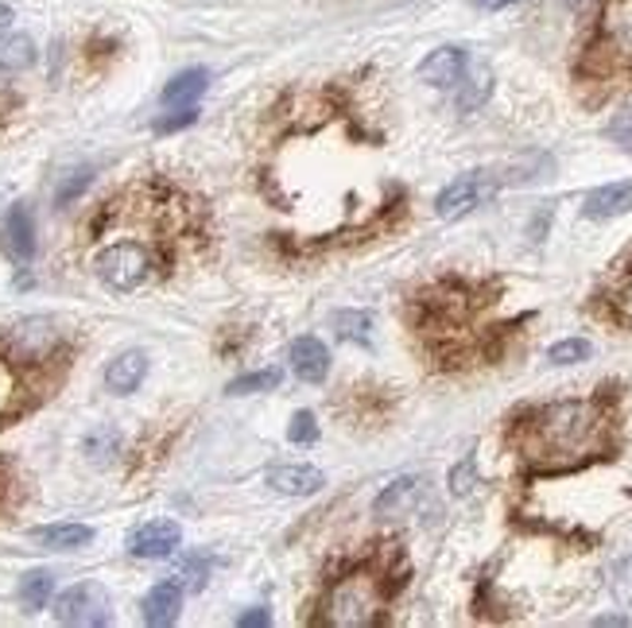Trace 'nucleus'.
<instances>
[{
  "instance_id": "obj_1",
  "label": "nucleus",
  "mask_w": 632,
  "mask_h": 628,
  "mask_svg": "<svg viewBox=\"0 0 632 628\" xmlns=\"http://www.w3.org/2000/svg\"><path fill=\"white\" fill-rule=\"evenodd\" d=\"M517 447L540 470H570L609 447V419L598 400H558L520 419Z\"/></svg>"
},
{
  "instance_id": "obj_2",
  "label": "nucleus",
  "mask_w": 632,
  "mask_h": 628,
  "mask_svg": "<svg viewBox=\"0 0 632 628\" xmlns=\"http://www.w3.org/2000/svg\"><path fill=\"white\" fill-rule=\"evenodd\" d=\"M93 238L101 241L98 253H93V276L109 291H136V287H144L164 268V256H159L156 241L136 238V233H121V229H98Z\"/></svg>"
},
{
  "instance_id": "obj_3",
  "label": "nucleus",
  "mask_w": 632,
  "mask_h": 628,
  "mask_svg": "<svg viewBox=\"0 0 632 628\" xmlns=\"http://www.w3.org/2000/svg\"><path fill=\"white\" fill-rule=\"evenodd\" d=\"M388 590L373 566H357V571L334 579L322 602V625L334 628H369L377 625L380 605H385Z\"/></svg>"
},
{
  "instance_id": "obj_4",
  "label": "nucleus",
  "mask_w": 632,
  "mask_h": 628,
  "mask_svg": "<svg viewBox=\"0 0 632 628\" xmlns=\"http://www.w3.org/2000/svg\"><path fill=\"white\" fill-rule=\"evenodd\" d=\"M594 58L601 66H632V0H609L598 20Z\"/></svg>"
},
{
  "instance_id": "obj_5",
  "label": "nucleus",
  "mask_w": 632,
  "mask_h": 628,
  "mask_svg": "<svg viewBox=\"0 0 632 628\" xmlns=\"http://www.w3.org/2000/svg\"><path fill=\"white\" fill-rule=\"evenodd\" d=\"M55 617L63 620V625H82V628L109 625V594L98 582H78V586H70L66 594H58Z\"/></svg>"
},
{
  "instance_id": "obj_6",
  "label": "nucleus",
  "mask_w": 632,
  "mask_h": 628,
  "mask_svg": "<svg viewBox=\"0 0 632 628\" xmlns=\"http://www.w3.org/2000/svg\"><path fill=\"white\" fill-rule=\"evenodd\" d=\"M497 190V183L489 179L485 172H469V175H462V179H454L451 187L443 190V195L435 198V213L439 218H466L469 210H477V206L485 202V198L494 195Z\"/></svg>"
},
{
  "instance_id": "obj_7",
  "label": "nucleus",
  "mask_w": 632,
  "mask_h": 628,
  "mask_svg": "<svg viewBox=\"0 0 632 628\" xmlns=\"http://www.w3.org/2000/svg\"><path fill=\"white\" fill-rule=\"evenodd\" d=\"M182 543V531L175 520H152L129 536V551L136 559H167Z\"/></svg>"
},
{
  "instance_id": "obj_8",
  "label": "nucleus",
  "mask_w": 632,
  "mask_h": 628,
  "mask_svg": "<svg viewBox=\"0 0 632 628\" xmlns=\"http://www.w3.org/2000/svg\"><path fill=\"white\" fill-rule=\"evenodd\" d=\"M0 245L9 253V261L16 264H32L35 256V221L27 206H12L9 218H4V229H0Z\"/></svg>"
},
{
  "instance_id": "obj_9",
  "label": "nucleus",
  "mask_w": 632,
  "mask_h": 628,
  "mask_svg": "<svg viewBox=\"0 0 632 628\" xmlns=\"http://www.w3.org/2000/svg\"><path fill=\"white\" fill-rule=\"evenodd\" d=\"M466 66H469V58L462 47H439L419 63V78L428 86H435V90H451V86L462 82Z\"/></svg>"
},
{
  "instance_id": "obj_10",
  "label": "nucleus",
  "mask_w": 632,
  "mask_h": 628,
  "mask_svg": "<svg viewBox=\"0 0 632 628\" xmlns=\"http://www.w3.org/2000/svg\"><path fill=\"white\" fill-rule=\"evenodd\" d=\"M264 485L284 493V497H311V493H319L326 485V477L314 465H276V470L264 474Z\"/></svg>"
},
{
  "instance_id": "obj_11",
  "label": "nucleus",
  "mask_w": 632,
  "mask_h": 628,
  "mask_svg": "<svg viewBox=\"0 0 632 628\" xmlns=\"http://www.w3.org/2000/svg\"><path fill=\"white\" fill-rule=\"evenodd\" d=\"M148 376V353L144 350H124L117 353L113 361H109L106 368V388L113 392V396H129V392L140 388V381Z\"/></svg>"
},
{
  "instance_id": "obj_12",
  "label": "nucleus",
  "mask_w": 632,
  "mask_h": 628,
  "mask_svg": "<svg viewBox=\"0 0 632 628\" xmlns=\"http://www.w3.org/2000/svg\"><path fill=\"white\" fill-rule=\"evenodd\" d=\"M20 368H43V365H24V361H16L9 350L0 353V427H4L9 419H16L20 411H24V404H20V396H24V381H20Z\"/></svg>"
},
{
  "instance_id": "obj_13",
  "label": "nucleus",
  "mask_w": 632,
  "mask_h": 628,
  "mask_svg": "<svg viewBox=\"0 0 632 628\" xmlns=\"http://www.w3.org/2000/svg\"><path fill=\"white\" fill-rule=\"evenodd\" d=\"M179 609H182V586L179 582H159V586L148 590L144 597V625L152 628H167L179 620Z\"/></svg>"
},
{
  "instance_id": "obj_14",
  "label": "nucleus",
  "mask_w": 632,
  "mask_h": 628,
  "mask_svg": "<svg viewBox=\"0 0 632 628\" xmlns=\"http://www.w3.org/2000/svg\"><path fill=\"white\" fill-rule=\"evenodd\" d=\"M291 368H296L299 381L322 384L330 373V350L319 338H299V342H291Z\"/></svg>"
},
{
  "instance_id": "obj_15",
  "label": "nucleus",
  "mask_w": 632,
  "mask_h": 628,
  "mask_svg": "<svg viewBox=\"0 0 632 628\" xmlns=\"http://www.w3.org/2000/svg\"><path fill=\"white\" fill-rule=\"evenodd\" d=\"M632 210V183H609V187H598L586 195L583 213L594 221H609L621 218V213Z\"/></svg>"
},
{
  "instance_id": "obj_16",
  "label": "nucleus",
  "mask_w": 632,
  "mask_h": 628,
  "mask_svg": "<svg viewBox=\"0 0 632 628\" xmlns=\"http://www.w3.org/2000/svg\"><path fill=\"white\" fill-rule=\"evenodd\" d=\"M206 86H210V70H202V66H190V70L175 74L171 82L164 86V106H167V109H175V106H195V101L206 93Z\"/></svg>"
},
{
  "instance_id": "obj_17",
  "label": "nucleus",
  "mask_w": 632,
  "mask_h": 628,
  "mask_svg": "<svg viewBox=\"0 0 632 628\" xmlns=\"http://www.w3.org/2000/svg\"><path fill=\"white\" fill-rule=\"evenodd\" d=\"M32 539L47 551H78V547L93 543V528H86V524H51V528H35Z\"/></svg>"
},
{
  "instance_id": "obj_18",
  "label": "nucleus",
  "mask_w": 632,
  "mask_h": 628,
  "mask_svg": "<svg viewBox=\"0 0 632 628\" xmlns=\"http://www.w3.org/2000/svg\"><path fill=\"white\" fill-rule=\"evenodd\" d=\"M35 66V43L27 35H0V82Z\"/></svg>"
},
{
  "instance_id": "obj_19",
  "label": "nucleus",
  "mask_w": 632,
  "mask_h": 628,
  "mask_svg": "<svg viewBox=\"0 0 632 628\" xmlns=\"http://www.w3.org/2000/svg\"><path fill=\"white\" fill-rule=\"evenodd\" d=\"M419 489H423V482H419V477H400V482H392L385 493H380L377 505H373V513L385 516V520H388V516H400L403 508L419 497Z\"/></svg>"
},
{
  "instance_id": "obj_20",
  "label": "nucleus",
  "mask_w": 632,
  "mask_h": 628,
  "mask_svg": "<svg viewBox=\"0 0 632 628\" xmlns=\"http://www.w3.org/2000/svg\"><path fill=\"white\" fill-rule=\"evenodd\" d=\"M51 594H55V574L51 571H32L20 579V605H24L27 613L43 609V605L51 602Z\"/></svg>"
},
{
  "instance_id": "obj_21",
  "label": "nucleus",
  "mask_w": 632,
  "mask_h": 628,
  "mask_svg": "<svg viewBox=\"0 0 632 628\" xmlns=\"http://www.w3.org/2000/svg\"><path fill=\"white\" fill-rule=\"evenodd\" d=\"M462 78H466V90L458 93V109L462 113H474L477 106H485V98H489V90H494V74L485 70V66H474V70L466 66Z\"/></svg>"
},
{
  "instance_id": "obj_22",
  "label": "nucleus",
  "mask_w": 632,
  "mask_h": 628,
  "mask_svg": "<svg viewBox=\"0 0 632 628\" xmlns=\"http://www.w3.org/2000/svg\"><path fill=\"white\" fill-rule=\"evenodd\" d=\"M330 327H334L337 338H345V342L369 345V338H373V319L365 310H337L334 319H330Z\"/></svg>"
},
{
  "instance_id": "obj_23",
  "label": "nucleus",
  "mask_w": 632,
  "mask_h": 628,
  "mask_svg": "<svg viewBox=\"0 0 632 628\" xmlns=\"http://www.w3.org/2000/svg\"><path fill=\"white\" fill-rule=\"evenodd\" d=\"M284 373L279 368H260V373H245L237 381H230V396H253V392H271L279 388Z\"/></svg>"
},
{
  "instance_id": "obj_24",
  "label": "nucleus",
  "mask_w": 632,
  "mask_h": 628,
  "mask_svg": "<svg viewBox=\"0 0 632 628\" xmlns=\"http://www.w3.org/2000/svg\"><path fill=\"white\" fill-rule=\"evenodd\" d=\"M590 353L594 350H590V342H586V338H567V342L551 345L547 361H551V365H578V361H586Z\"/></svg>"
},
{
  "instance_id": "obj_25",
  "label": "nucleus",
  "mask_w": 632,
  "mask_h": 628,
  "mask_svg": "<svg viewBox=\"0 0 632 628\" xmlns=\"http://www.w3.org/2000/svg\"><path fill=\"white\" fill-rule=\"evenodd\" d=\"M206 579H210V563H206V559H182L179 574H175V582H179L182 590H190V594H198V590L206 586Z\"/></svg>"
},
{
  "instance_id": "obj_26",
  "label": "nucleus",
  "mask_w": 632,
  "mask_h": 628,
  "mask_svg": "<svg viewBox=\"0 0 632 628\" xmlns=\"http://www.w3.org/2000/svg\"><path fill=\"white\" fill-rule=\"evenodd\" d=\"M288 439L299 442V447L319 442V423H314V411H296V419H291V427H288Z\"/></svg>"
},
{
  "instance_id": "obj_27",
  "label": "nucleus",
  "mask_w": 632,
  "mask_h": 628,
  "mask_svg": "<svg viewBox=\"0 0 632 628\" xmlns=\"http://www.w3.org/2000/svg\"><path fill=\"white\" fill-rule=\"evenodd\" d=\"M474 485H477V465L474 458H466V462H458L451 470V493L454 497H466V493H474Z\"/></svg>"
},
{
  "instance_id": "obj_28",
  "label": "nucleus",
  "mask_w": 632,
  "mask_h": 628,
  "mask_svg": "<svg viewBox=\"0 0 632 628\" xmlns=\"http://www.w3.org/2000/svg\"><path fill=\"white\" fill-rule=\"evenodd\" d=\"M198 121V106H175L167 117H159L156 121V132H179L187 129V124Z\"/></svg>"
},
{
  "instance_id": "obj_29",
  "label": "nucleus",
  "mask_w": 632,
  "mask_h": 628,
  "mask_svg": "<svg viewBox=\"0 0 632 628\" xmlns=\"http://www.w3.org/2000/svg\"><path fill=\"white\" fill-rule=\"evenodd\" d=\"M86 450H90L93 462H106V458L117 450V431H113V427H101V431H93L90 439H86Z\"/></svg>"
},
{
  "instance_id": "obj_30",
  "label": "nucleus",
  "mask_w": 632,
  "mask_h": 628,
  "mask_svg": "<svg viewBox=\"0 0 632 628\" xmlns=\"http://www.w3.org/2000/svg\"><path fill=\"white\" fill-rule=\"evenodd\" d=\"M86 187H90V172H75V179H66L63 187H58L55 202H58V206H70L78 195H82Z\"/></svg>"
},
{
  "instance_id": "obj_31",
  "label": "nucleus",
  "mask_w": 632,
  "mask_h": 628,
  "mask_svg": "<svg viewBox=\"0 0 632 628\" xmlns=\"http://www.w3.org/2000/svg\"><path fill=\"white\" fill-rule=\"evenodd\" d=\"M609 136L617 140V144L624 147V152H632V113H621L613 124H609Z\"/></svg>"
},
{
  "instance_id": "obj_32",
  "label": "nucleus",
  "mask_w": 632,
  "mask_h": 628,
  "mask_svg": "<svg viewBox=\"0 0 632 628\" xmlns=\"http://www.w3.org/2000/svg\"><path fill=\"white\" fill-rule=\"evenodd\" d=\"M237 625L241 628H268L271 613L268 609H248V613H241V617H237Z\"/></svg>"
},
{
  "instance_id": "obj_33",
  "label": "nucleus",
  "mask_w": 632,
  "mask_h": 628,
  "mask_svg": "<svg viewBox=\"0 0 632 628\" xmlns=\"http://www.w3.org/2000/svg\"><path fill=\"white\" fill-rule=\"evenodd\" d=\"M477 9H485V12H497V9H509V4H517V0H474Z\"/></svg>"
},
{
  "instance_id": "obj_34",
  "label": "nucleus",
  "mask_w": 632,
  "mask_h": 628,
  "mask_svg": "<svg viewBox=\"0 0 632 628\" xmlns=\"http://www.w3.org/2000/svg\"><path fill=\"white\" fill-rule=\"evenodd\" d=\"M9 24H12V9L4 4V0H0V32H4Z\"/></svg>"
},
{
  "instance_id": "obj_35",
  "label": "nucleus",
  "mask_w": 632,
  "mask_h": 628,
  "mask_svg": "<svg viewBox=\"0 0 632 628\" xmlns=\"http://www.w3.org/2000/svg\"><path fill=\"white\" fill-rule=\"evenodd\" d=\"M9 489H12V482L4 477V470H0V505H4V497H9Z\"/></svg>"
},
{
  "instance_id": "obj_36",
  "label": "nucleus",
  "mask_w": 632,
  "mask_h": 628,
  "mask_svg": "<svg viewBox=\"0 0 632 628\" xmlns=\"http://www.w3.org/2000/svg\"><path fill=\"white\" fill-rule=\"evenodd\" d=\"M594 625H624V617H598Z\"/></svg>"
},
{
  "instance_id": "obj_37",
  "label": "nucleus",
  "mask_w": 632,
  "mask_h": 628,
  "mask_svg": "<svg viewBox=\"0 0 632 628\" xmlns=\"http://www.w3.org/2000/svg\"><path fill=\"white\" fill-rule=\"evenodd\" d=\"M624 302H629V307H632V279H629V291H624Z\"/></svg>"
},
{
  "instance_id": "obj_38",
  "label": "nucleus",
  "mask_w": 632,
  "mask_h": 628,
  "mask_svg": "<svg viewBox=\"0 0 632 628\" xmlns=\"http://www.w3.org/2000/svg\"><path fill=\"white\" fill-rule=\"evenodd\" d=\"M567 4H578V0H567Z\"/></svg>"
}]
</instances>
